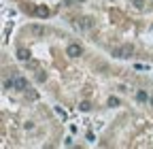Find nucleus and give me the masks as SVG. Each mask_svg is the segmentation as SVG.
I'll return each mask as SVG.
<instances>
[{
	"label": "nucleus",
	"mask_w": 153,
	"mask_h": 149,
	"mask_svg": "<svg viewBox=\"0 0 153 149\" xmlns=\"http://www.w3.org/2000/svg\"><path fill=\"white\" fill-rule=\"evenodd\" d=\"M136 100H138V102H147V100H151V96L147 94L145 89H138V92H136Z\"/></svg>",
	"instance_id": "nucleus-4"
},
{
	"label": "nucleus",
	"mask_w": 153,
	"mask_h": 149,
	"mask_svg": "<svg viewBox=\"0 0 153 149\" xmlns=\"http://www.w3.org/2000/svg\"><path fill=\"white\" fill-rule=\"evenodd\" d=\"M151 104H153V96H151Z\"/></svg>",
	"instance_id": "nucleus-12"
},
{
	"label": "nucleus",
	"mask_w": 153,
	"mask_h": 149,
	"mask_svg": "<svg viewBox=\"0 0 153 149\" xmlns=\"http://www.w3.org/2000/svg\"><path fill=\"white\" fill-rule=\"evenodd\" d=\"M132 2H134V7H138V9L145 7V0H132Z\"/></svg>",
	"instance_id": "nucleus-8"
},
{
	"label": "nucleus",
	"mask_w": 153,
	"mask_h": 149,
	"mask_svg": "<svg viewBox=\"0 0 153 149\" xmlns=\"http://www.w3.org/2000/svg\"><path fill=\"white\" fill-rule=\"evenodd\" d=\"M76 28H81V30H89V28H91V24H89L87 19H76Z\"/></svg>",
	"instance_id": "nucleus-5"
},
{
	"label": "nucleus",
	"mask_w": 153,
	"mask_h": 149,
	"mask_svg": "<svg viewBox=\"0 0 153 149\" xmlns=\"http://www.w3.org/2000/svg\"><path fill=\"white\" fill-rule=\"evenodd\" d=\"M132 53H134L132 45H121V47H113L111 49V55H115V58H130Z\"/></svg>",
	"instance_id": "nucleus-1"
},
{
	"label": "nucleus",
	"mask_w": 153,
	"mask_h": 149,
	"mask_svg": "<svg viewBox=\"0 0 153 149\" xmlns=\"http://www.w3.org/2000/svg\"><path fill=\"white\" fill-rule=\"evenodd\" d=\"M36 15L38 17H47L49 15V9L47 7H36Z\"/></svg>",
	"instance_id": "nucleus-7"
},
{
	"label": "nucleus",
	"mask_w": 153,
	"mask_h": 149,
	"mask_svg": "<svg viewBox=\"0 0 153 149\" xmlns=\"http://www.w3.org/2000/svg\"><path fill=\"white\" fill-rule=\"evenodd\" d=\"M79 107H81V111H89V107H91V104H89V102H81Z\"/></svg>",
	"instance_id": "nucleus-9"
},
{
	"label": "nucleus",
	"mask_w": 153,
	"mask_h": 149,
	"mask_svg": "<svg viewBox=\"0 0 153 149\" xmlns=\"http://www.w3.org/2000/svg\"><path fill=\"white\" fill-rule=\"evenodd\" d=\"M15 87L17 89H28V81L24 77H15Z\"/></svg>",
	"instance_id": "nucleus-3"
},
{
	"label": "nucleus",
	"mask_w": 153,
	"mask_h": 149,
	"mask_svg": "<svg viewBox=\"0 0 153 149\" xmlns=\"http://www.w3.org/2000/svg\"><path fill=\"white\" fill-rule=\"evenodd\" d=\"M108 104H111V107H113V104L117 107V104H119V100H117V98H111V100H108Z\"/></svg>",
	"instance_id": "nucleus-11"
},
{
	"label": "nucleus",
	"mask_w": 153,
	"mask_h": 149,
	"mask_svg": "<svg viewBox=\"0 0 153 149\" xmlns=\"http://www.w3.org/2000/svg\"><path fill=\"white\" fill-rule=\"evenodd\" d=\"M66 53L72 55V58H74V55H81V47L76 45V43H70V45L66 47Z\"/></svg>",
	"instance_id": "nucleus-2"
},
{
	"label": "nucleus",
	"mask_w": 153,
	"mask_h": 149,
	"mask_svg": "<svg viewBox=\"0 0 153 149\" xmlns=\"http://www.w3.org/2000/svg\"><path fill=\"white\" fill-rule=\"evenodd\" d=\"M81 2H83V0H81Z\"/></svg>",
	"instance_id": "nucleus-13"
},
{
	"label": "nucleus",
	"mask_w": 153,
	"mask_h": 149,
	"mask_svg": "<svg viewBox=\"0 0 153 149\" xmlns=\"http://www.w3.org/2000/svg\"><path fill=\"white\" fill-rule=\"evenodd\" d=\"M32 30H34L36 34H43V28H41V26H32Z\"/></svg>",
	"instance_id": "nucleus-10"
},
{
	"label": "nucleus",
	"mask_w": 153,
	"mask_h": 149,
	"mask_svg": "<svg viewBox=\"0 0 153 149\" xmlns=\"http://www.w3.org/2000/svg\"><path fill=\"white\" fill-rule=\"evenodd\" d=\"M17 58L22 60V62H28V58H30V53H28L26 49H19V51H17Z\"/></svg>",
	"instance_id": "nucleus-6"
}]
</instances>
